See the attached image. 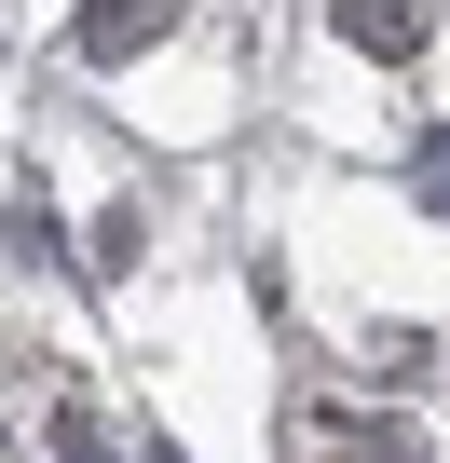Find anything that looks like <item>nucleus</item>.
Here are the masks:
<instances>
[{
  "mask_svg": "<svg viewBox=\"0 0 450 463\" xmlns=\"http://www.w3.org/2000/svg\"><path fill=\"white\" fill-rule=\"evenodd\" d=\"M177 28V0H82V55H137Z\"/></svg>",
  "mask_w": 450,
  "mask_h": 463,
  "instance_id": "obj_1",
  "label": "nucleus"
},
{
  "mask_svg": "<svg viewBox=\"0 0 450 463\" xmlns=\"http://www.w3.org/2000/svg\"><path fill=\"white\" fill-rule=\"evenodd\" d=\"M341 28H355L369 55H409V42H423V14H409V0H341Z\"/></svg>",
  "mask_w": 450,
  "mask_h": 463,
  "instance_id": "obj_2",
  "label": "nucleus"
}]
</instances>
